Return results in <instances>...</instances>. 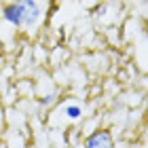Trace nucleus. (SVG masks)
Masks as SVG:
<instances>
[{
  "label": "nucleus",
  "instance_id": "f03ea898",
  "mask_svg": "<svg viewBox=\"0 0 148 148\" xmlns=\"http://www.w3.org/2000/svg\"><path fill=\"white\" fill-rule=\"evenodd\" d=\"M2 19L13 28H21V9L15 0H11L2 6Z\"/></svg>",
  "mask_w": 148,
  "mask_h": 148
},
{
  "label": "nucleus",
  "instance_id": "7ed1b4c3",
  "mask_svg": "<svg viewBox=\"0 0 148 148\" xmlns=\"http://www.w3.org/2000/svg\"><path fill=\"white\" fill-rule=\"evenodd\" d=\"M87 148H112V138H110V133L108 131H95L93 136L87 138V142H85Z\"/></svg>",
  "mask_w": 148,
  "mask_h": 148
},
{
  "label": "nucleus",
  "instance_id": "f257e3e1",
  "mask_svg": "<svg viewBox=\"0 0 148 148\" xmlns=\"http://www.w3.org/2000/svg\"><path fill=\"white\" fill-rule=\"evenodd\" d=\"M15 2L19 4V9H21V28H32V25H36L40 15H42L40 4L36 0H15Z\"/></svg>",
  "mask_w": 148,
  "mask_h": 148
},
{
  "label": "nucleus",
  "instance_id": "20e7f679",
  "mask_svg": "<svg viewBox=\"0 0 148 148\" xmlns=\"http://www.w3.org/2000/svg\"><path fill=\"white\" fill-rule=\"evenodd\" d=\"M80 112H83V110H80L78 106H68V108H66V114H68L70 119H78Z\"/></svg>",
  "mask_w": 148,
  "mask_h": 148
}]
</instances>
